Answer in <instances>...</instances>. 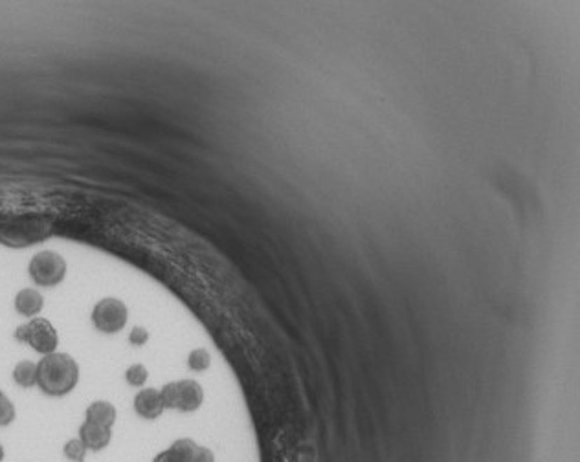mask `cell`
<instances>
[{
  "label": "cell",
  "mask_w": 580,
  "mask_h": 462,
  "mask_svg": "<svg viewBox=\"0 0 580 462\" xmlns=\"http://www.w3.org/2000/svg\"><path fill=\"white\" fill-rule=\"evenodd\" d=\"M147 378H149V372H147L145 365H141V363H134V365H131L125 371L127 384L132 385V387H141L147 382Z\"/></svg>",
  "instance_id": "obj_14"
},
{
  "label": "cell",
  "mask_w": 580,
  "mask_h": 462,
  "mask_svg": "<svg viewBox=\"0 0 580 462\" xmlns=\"http://www.w3.org/2000/svg\"><path fill=\"white\" fill-rule=\"evenodd\" d=\"M29 277L39 286H55L64 279L67 275V260L59 255L57 251H41L28 266Z\"/></svg>",
  "instance_id": "obj_3"
},
{
  "label": "cell",
  "mask_w": 580,
  "mask_h": 462,
  "mask_svg": "<svg viewBox=\"0 0 580 462\" xmlns=\"http://www.w3.org/2000/svg\"><path fill=\"white\" fill-rule=\"evenodd\" d=\"M191 462H215V455L209 448H204V446H197V451L193 455V461Z\"/></svg>",
  "instance_id": "obj_18"
},
{
  "label": "cell",
  "mask_w": 580,
  "mask_h": 462,
  "mask_svg": "<svg viewBox=\"0 0 580 462\" xmlns=\"http://www.w3.org/2000/svg\"><path fill=\"white\" fill-rule=\"evenodd\" d=\"M147 340H149V332H147L144 327H134L131 330V336H129V342H131L132 345H138V346L147 343Z\"/></svg>",
  "instance_id": "obj_17"
},
{
  "label": "cell",
  "mask_w": 580,
  "mask_h": 462,
  "mask_svg": "<svg viewBox=\"0 0 580 462\" xmlns=\"http://www.w3.org/2000/svg\"><path fill=\"white\" fill-rule=\"evenodd\" d=\"M15 337L22 343H28L35 352L43 356L55 352L59 345L57 330L53 328L52 323L44 318H32L26 325H20L15 332Z\"/></svg>",
  "instance_id": "obj_2"
},
{
  "label": "cell",
  "mask_w": 580,
  "mask_h": 462,
  "mask_svg": "<svg viewBox=\"0 0 580 462\" xmlns=\"http://www.w3.org/2000/svg\"><path fill=\"white\" fill-rule=\"evenodd\" d=\"M4 461V448H2V444H0V462Z\"/></svg>",
  "instance_id": "obj_19"
},
{
  "label": "cell",
  "mask_w": 580,
  "mask_h": 462,
  "mask_svg": "<svg viewBox=\"0 0 580 462\" xmlns=\"http://www.w3.org/2000/svg\"><path fill=\"white\" fill-rule=\"evenodd\" d=\"M204 391L200 384L195 380H180L179 382V410L184 413L197 411L202 405Z\"/></svg>",
  "instance_id": "obj_7"
},
{
  "label": "cell",
  "mask_w": 580,
  "mask_h": 462,
  "mask_svg": "<svg viewBox=\"0 0 580 462\" xmlns=\"http://www.w3.org/2000/svg\"><path fill=\"white\" fill-rule=\"evenodd\" d=\"M15 405L8 396L0 391V428L4 426H10L15 420Z\"/></svg>",
  "instance_id": "obj_15"
},
{
  "label": "cell",
  "mask_w": 580,
  "mask_h": 462,
  "mask_svg": "<svg viewBox=\"0 0 580 462\" xmlns=\"http://www.w3.org/2000/svg\"><path fill=\"white\" fill-rule=\"evenodd\" d=\"M13 380L20 387H34L37 385V363L34 361H19L13 369Z\"/></svg>",
  "instance_id": "obj_10"
},
{
  "label": "cell",
  "mask_w": 580,
  "mask_h": 462,
  "mask_svg": "<svg viewBox=\"0 0 580 462\" xmlns=\"http://www.w3.org/2000/svg\"><path fill=\"white\" fill-rule=\"evenodd\" d=\"M79 438L81 442L87 446V449L90 451H102L105 449L109 444H111V428H105V426H97V424L92 422H83V426L79 428Z\"/></svg>",
  "instance_id": "obj_6"
},
{
  "label": "cell",
  "mask_w": 580,
  "mask_h": 462,
  "mask_svg": "<svg viewBox=\"0 0 580 462\" xmlns=\"http://www.w3.org/2000/svg\"><path fill=\"white\" fill-rule=\"evenodd\" d=\"M87 422L112 428V424L116 422V407L106 400H96L87 407Z\"/></svg>",
  "instance_id": "obj_9"
},
{
  "label": "cell",
  "mask_w": 580,
  "mask_h": 462,
  "mask_svg": "<svg viewBox=\"0 0 580 462\" xmlns=\"http://www.w3.org/2000/svg\"><path fill=\"white\" fill-rule=\"evenodd\" d=\"M79 365L70 354L52 352L37 363V385L44 395L64 396L78 385Z\"/></svg>",
  "instance_id": "obj_1"
},
{
  "label": "cell",
  "mask_w": 580,
  "mask_h": 462,
  "mask_svg": "<svg viewBox=\"0 0 580 462\" xmlns=\"http://www.w3.org/2000/svg\"><path fill=\"white\" fill-rule=\"evenodd\" d=\"M129 310L125 303L116 298H105L94 307L92 321L94 327L103 334H116L127 325Z\"/></svg>",
  "instance_id": "obj_4"
},
{
  "label": "cell",
  "mask_w": 580,
  "mask_h": 462,
  "mask_svg": "<svg viewBox=\"0 0 580 462\" xmlns=\"http://www.w3.org/2000/svg\"><path fill=\"white\" fill-rule=\"evenodd\" d=\"M189 369L191 371H206L209 367V363H212V358H209V352L206 351V349H195V351H191V354H189Z\"/></svg>",
  "instance_id": "obj_13"
},
{
  "label": "cell",
  "mask_w": 580,
  "mask_h": 462,
  "mask_svg": "<svg viewBox=\"0 0 580 462\" xmlns=\"http://www.w3.org/2000/svg\"><path fill=\"white\" fill-rule=\"evenodd\" d=\"M165 410H179V382H170L160 389Z\"/></svg>",
  "instance_id": "obj_12"
},
{
  "label": "cell",
  "mask_w": 580,
  "mask_h": 462,
  "mask_svg": "<svg viewBox=\"0 0 580 462\" xmlns=\"http://www.w3.org/2000/svg\"><path fill=\"white\" fill-rule=\"evenodd\" d=\"M134 410L136 413L140 414L141 419H158L160 414L164 413L165 410L164 402H162V396H160V391L153 389V387L141 389L140 393L134 396Z\"/></svg>",
  "instance_id": "obj_5"
},
{
  "label": "cell",
  "mask_w": 580,
  "mask_h": 462,
  "mask_svg": "<svg viewBox=\"0 0 580 462\" xmlns=\"http://www.w3.org/2000/svg\"><path fill=\"white\" fill-rule=\"evenodd\" d=\"M43 307H44V298L39 290L25 288V290H20L19 294L15 295V310H17L20 316H26V318H35V316L43 310Z\"/></svg>",
  "instance_id": "obj_8"
},
{
  "label": "cell",
  "mask_w": 580,
  "mask_h": 462,
  "mask_svg": "<svg viewBox=\"0 0 580 462\" xmlns=\"http://www.w3.org/2000/svg\"><path fill=\"white\" fill-rule=\"evenodd\" d=\"M153 462H189V461L184 457V455H182V453H179L173 448V446H171L170 449L158 453Z\"/></svg>",
  "instance_id": "obj_16"
},
{
  "label": "cell",
  "mask_w": 580,
  "mask_h": 462,
  "mask_svg": "<svg viewBox=\"0 0 580 462\" xmlns=\"http://www.w3.org/2000/svg\"><path fill=\"white\" fill-rule=\"evenodd\" d=\"M64 457L70 458L72 462H83L85 457H87V446L81 442V438H70L67 444H64Z\"/></svg>",
  "instance_id": "obj_11"
}]
</instances>
